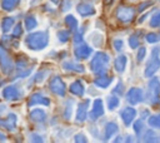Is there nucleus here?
Returning <instances> with one entry per match:
<instances>
[{
  "mask_svg": "<svg viewBox=\"0 0 160 143\" xmlns=\"http://www.w3.org/2000/svg\"><path fill=\"white\" fill-rule=\"evenodd\" d=\"M69 90L75 95H82L84 94V85H82V83L80 80H75V82H72L70 84Z\"/></svg>",
  "mask_w": 160,
  "mask_h": 143,
  "instance_id": "6ab92c4d",
  "label": "nucleus"
},
{
  "mask_svg": "<svg viewBox=\"0 0 160 143\" xmlns=\"http://www.w3.org/2000/svg\"><path fill=\"white\" fill-rule=\"evenodd\" d=\"M50 89H51L52 93H55V94H58V95H61V97H64L65 90H66L64 82H62L59 77H54V78L50 80Z\"/></svg>",
  "mask_w": 160,
  "mask_h": 143,
  "instance_id": "6e6552de",
  "label": "nucleus"
},
{
  "mask_svg": "<svg viewBox=\"0 0 160 143\" xmlns=\"http://www.w3.org/2000/svg\"><path fill=\"white\" fill-rule=\"evenodd\" d=\"M111 82H112V78H111V77L101 75V77H98L94 83H95V85H98V87H100V88H108Z\"/></svg>",
  "mask_w": 160,
  "mask_h": 143,
  "instance_id": "412c9836",
  "label": "nucleus"
},
{
  "mask_svg": "<svg viewBox=\"0 0 160 143\" xmlns=\"http://www.w3.org/2000/svg\"><path fill=\"white\" fill-rule=\"evenodd\" d=\"M122 45H124L122 40H120V39H116V40H114V48H115V50L120 51V50L122 49Z\"/></svg>",
  "mask_w": 160,
  "mask_h": 143,
  "instance_id": "e433bc0d",
  "label": "nucleus"
},
{
  "mask_svg": "<svg viewBox=\"0 0 160 143\" xmlns=\"http://www.w3.org/2000/svg\"><path fill=\"white\" fill-rule=\"evenodd\" d=\"M144 140L145 142H155L156 140V134L152 130H146L144 134Z\"/></svg>",
  "mask_w": 160,
  "mask_h": 143,
  "instance_id": "7c9ffc66",
  "label": "nucleus"
},
{
  "mask_svg": "<svg viewBox=\"0 0 160 143\" xmlns=\"http://www.w3.org/2000/svg\"><path fill=\"white\" fill-rule=\"evenodd\" d=\"M2 97L5 99H8V100H14V99H18L20 97V92H19V89L16 87L9 85L2 90Z\"/></svg>",
  "mask_w": 160,
  "mask_h": 143,
  "instance_id": "ddd939ff",
  "label": "nucleus"
},
{
  "mask_svg": "<svg viewBox=\"0 0 160 143\" xmlns=\"http://www.w3.org/2000/svg\"><path fill=\"white\" fill-rule=\"evenodd\" d=\"M104 114V107H102V100L101 99H95L92 103V108L89 113V118L95 120L99 117H101Z\"/></svg>",
  "mask_w": 160,
  "mask_h": 143,
  "instance_id": "1a4fd4ad",
  "label": "nucleus"
},
{
  "mask_svg": "<svg viewBox=\"0 0 160 143\" xmlns=\"http://www.w3.org/2000/svg\"><path fill=\"white\" fill-rule=\"evenodd\" d=\"M32 138H31V140H36V142H40V140H42L41 138H39V135H36V134H34V135H31Z\"/></svg>",
  "mask_w": 160,
  "mask_h": 143,
  "instance_id": "c03bdc74",
  "label": "nucleus"
},
{
  "mask_svg": "<svg viewBox=\"0 0 160 143\" xmlns=\"http://www.w3.org/2000/svg\"><path fill=\"white\" fill-rule=\"evenodd\" d=\"M145 54H146V48L140 46V48H139V51H138V60L141 61V60L145 58Z\"/></svg>",
  "mask_w": 160,
  "mask_h": 143,
  "instance_id": "c9c22d12",
  "label": "nucleus"
},
{
  "mask_svg": "<svg viewBox=\"0 0 160 143\" xmlns=\"http://www.w3.org/2000/svg\"><path fill=\"white\" fill-rule=\"evenodd\" d=\"M91 51H92L91 48H90L89 45H86V44H80V45L76 46L75 50H74L75 56H76L78 59H86V58H89L90 54H91Z\"/></svg>",
  "mask_w": 160,
  "mask_h": 143,
  "instance_id": "9b49d317",
  "label": "nucleus"
},
{
  "mask_svg": "<svg viewBox=\"0 0 160 143\" xmlns=\"http://www.w3.org/2000/svg\"><path fill=\"white\" fill-rule=\"evenodd\" d=\"M52 1H54L55 4H56V3H59V0H52Z\"/></svg>",
  "mask_w": 160,
  "mask_h": 143,
  "instance_id": "de8ad7c7",
  "label": "nucleus"
},
{
  "mask_svg": "<svg viewBox=\"0 0 160 143\" xmlns=\"http://www.w3.org/2000/svg\"><path fill=\"white\" fill-rule=\"evenodd\" d=\"M81 36H82V35H81V33H76V34H75V38H74V40H75L76 43H79V40L81 41V39H82Z\"/></svg>",
  "mask_w": 160,
  "mask_h": 143,
  "instance_id": "37998d69",
  "label": "nucleus"
},
{
  "mask_svg": "<svg viewBox=\"0 0 160 143\" xmlns=\"http://www.w3.org/2000/svg\"><path fill=\"white\" fill-rule=\"evenodd\" d=\"M5 138H4V134L2 133H0V140H4Z\"/></svg>",
  "mask_w": 160,
  "mask_h": 143,
  "instance_id": "a18cd8bd",
  "label": "nucleus"
},
{
  "mask_svg": "<svg viewBox=\"0 0 160 143\" xmlns=\"http://www.w3.org/2000/svg\"><path fill=\"white\" fill-rule=\"evenodd\" d=\"M146 100L150 104H158L160 100V80L158 77L151 78L148 84Z\"/></svg>",
  "mask_w": 160,
  "mask_h": 143,
  "instance_id": "7ed1b4c3",
  "label": "nucleus"
},
{
  "mask_svg": "<svg viewBox=\"0 0 160 143\" xmlns=\"http://www.w3.org/2000/svg\"><path fill=\"white\" fill-rule=\"evenodd\" d=\"M78 13H79L81 16H89V15L95 14V9H94V6H91L90 4L82 3V4H79V6H78Z\"/></svg>",
  "mask_w": 160,
  "mask_h": 143,
  "instance_id": "dca6fc26",
  "label": "nucleus"
},
{
  "mask_svg": "<svg viewBox=\"0 0 160 143\" xmlns=\"http://www.w3.org/2000/svg\"><path fill=\"white\" fill-rule=\"evenodd\" d=\"M0 65H1V70L4 73H10L12 69V61L8 54V51L0 46Z\"/></svg>",
  "mask_w": 160,
  "mask_h": 143,
  "instance_id": "423d86ee",
  "label": "nucleus"
},
{
  "mask_svg": "<svg viewBox=\"0 0 160 143\" xmlns=\"http://www.w3.org/2000/svg\"><path fill=\"white\" fill-rule=\"evenodd\" d=\"M89 104H90V100L86 99L84 102H81L78 107V112H76V120L78 122H82L86 119L88 117V109H89Z\"/></svg>",
  "mask_w": 160,
  "mask_h": 143,
  "instance_id": "9d476101",
  "label": "nucleus"
},
{
  "mask_svg": "<svg viewBox=\"0 0 160 143\" xmlns=\"http://www.w3.org/2000/svg\"><path fill=\"white\" fill-rule=\"evenodd\" d=\"M65 23L70 26V29H76L78 28V20L74 18V15H66V18H65Z\"/></svg>",
  "mask_w": 160,
  "mask_h": 143,
  "instance_id": "c85d7f7f",
  "label": "nucleus"
},
{
  "mask_svg": "<svg viewBox=\"0 0 160 143\" xmlns=\"http://www.w3.org/2000/svg\"><path fill=\"white\" fill-rule=\"evenodd\" d=\"M139 44H140V39H139V36H138V33H136V34H132V35L129 38V45H130L132 49H135V48L139 46Z\"/></svg>",
  "mask_w": 160,
  "mask_h": 143,
  "instance_id": "c756f323",
  "label": "nucleus"
},
{
  "mask_svg": "<svg viewBox=\"0 0 160 143\" xmlns=\"http://www.w3.org/2000/svg\"><path fill=\"white\" fill-rule=\"evenodd\" d=\"M49 104L50 100L41 94H34L29 100V105H49Z\"/></svg>",
  "mask_w": 160,
  "mask_h": 143,
  "instance_id": "2eb2a0df",
  "label": "nucleus"
},
{
  "mask_svg": "<svg viewBox=\"0 0 160 143\" xmlns=\"http://www.w3.org/2000/svg\"><path fill=\"white\" fill-rule=\"evenodd\" d=\"M72 100H70L68 104H66V108H65V112H64V117L66 118V119H69L70 117H71V112H72Z\"/></svg>",
  "mask_w": 160,
  "mask_h": 143,
  "instance_id": "f704fd0d",
  "label": "nucleus"
},
{
  "mask_svg": "<svg viewBox=\"0 0 160 143\" xmlns=\"http://www.w3.org/2000/svg\"><path fill=\"white\" fill-rule=\"evenodd\" d=\"M149 124H150L152 128L160 129V114L151 115V117L149 118Z\"/></svg>",
  "mask_w": 160,
  "mask_h": 143,
  "instance_id": "a878e982",
  "label": "nucleus"
},
{
  "mask_svg": "<svg viewBox=\"0 0 160 143\" xmlns=\"http://www.w3.org/2000/svg\"><path fill=\"white\" fill-rule=\"evenodd\" d=\"M58 35H59V40L62 41V43H65V41H68V39L70 36V33L68 30H60Z\"/></svg>",
  "mask_w": 160,
  "mask_h": 143,
  "instance_id": "72a5a7b5",
  "label": "nucleus"
},
{
  "mask_svg": "<svg viewBox=\"0 0 160 143\" xmlns=\"http://www.w3.org/2000/svg\"><path fill=\"white\" fill-rule=\"evenodd\" d=\"M25 26H26L28 30H32L38 26V20L34 16H28L25 19Z\"/></svg>",
  "mask_w": 160,
  "mask_h": 143,
  "instance_id": "393cba45",
  "label": "nucleus"
},
{
  "mask_svg": "<svg viewBox=\"0 0 160 143\" xmlns=\"http://www.w3.org/2000/svg\"><path fill=\"white\" fill-rule=\"evenodd\" d=\"M21 33H22L21 25H20V24H18V25L14 28V31H12V36H18V35H20Z\"/></svg>",
  "mask_w": 160,
  "mask_h": 143,
  "instance_id": "58836bf2",
  "label": "nucleus"
},
{
  "mask_svg": "<svg viewBox=\"0 0 160 143\" xmlns=\"http://www.w3.org/2000/svg\"><path fill=\"white\" fill-rule=\"evenodd\" d=\"M116 16L122 23H129L135 16V10L130 6H120L116 10Z\"/></svg>",
  "mask_w": 160,
  "mask_h": 143,
  "instance_id": "39448f33",
  "label": "nucleus"
},
{
  "mask_svg": "<svg viewBox=\"0 0 160 143\" xmlns=\"http://www.w3.org/2000/svg\"><path fill=\"white\" fill-rule=\"evenodd\" d=\"M126 99L130 104L135 105L138 103H140L144 99V93L140 88H131L128 93H126Z\"/></svg>",
  "mask_w": 160,
  "mask_h": 143,
  "instance_id": "0eeeda50",
  "label": "nucleus"
},
{
  "mask_svg": "<svg viewBox=\"0 0 160 143\" xmlns=\"http://www.w3.org/2000/svg\"><path fill=\"white\" fill-rule=\"evenodd\" d=\"M118 130H119V128H118V124H116V123H114V122L108 123L106 127H105V130H104V138H105V139H109V138L112 137Z\"/></svg>",
  "mask_w": 160,
  "mask_h": 143,
  "instance_id": "a211bd4d",
  "label": "nucleus"
},
{
  "mask_svg": "<svg viewBox=\"0 0 160 143\" xmlns=\"http://www.w3.org/2000/svg\"><path fill=\"white\" fill-rule=\"evenodd\" d=\"M48 41H49V36H48L46 31L32 33L29 36H26V39H25V43H26L28 48L32 49V50H41V49H44L48 45Z\"/></svg>",
  "mask_w": 160,
  "mask_h": 143,
  "instance_id": "f257e3e1",
  "label": "nucleus"
},
{
  "mask_svg": "<svg viewBox=\"0 0 160 143\" xmlns=\"http://www.w3.org/2000/svg\"><path fill=\"white\" fill-rule=\"evenodd\" d=\"M84 134H76L75 135V140L76 142H86V138H84Z\"/></svg>",
  "mask_w": 160,
  "mask_h": 143,
  "instance_id": "a19ab883",
  "label": "nucleus"
},
{
  "mask_svg": "<svg viewBox=\"0 0 160 143\" xmlns=\"http://www.w3.org/2000/svg\"><path fill=\"white\" fill-rule=\"evenodd\" d=\"M18 3H19V0H1L0 6H1V9L6 10V11H10L18 5Z\"/></svg>",
  "mask_w": 160,
  "mask_h": 143,
  "instance_id": "b1692460",
  "label": "nucleus"
},
{
  "mask_svg": "<svg viewBox=\"0 0 160 143\" xmlns=\"http://www.w3.org/2000/svg\"><path fill=\"white\" fill-rule=\"evenodd\" d=\"M146 40L149 43H158L160 41V34H155V33H149L146 35Z\"/></svg>",
  "mask_w": 160,
  "mask_h": 143,
  "instance_id": "473e14b6",
  "label": "nucleus"
},
{
  "mask_svg": "<svg viewBox=\"0 0 160 143\" xmlns=\"http://www.w3.org/2000/svg\"><path fill=\"white\" fill-rule=\"evenodd\" d=\"M152 5V1H145V3H141L140 5H139V8H138V10L139 11H142L144 9H146V8H149V6H151Z\"/></svg>",
  "mask_w": 160,
  "mask_h": 143,
  "instance_id": "4c0bfd02",
  "label": "nucleus"
},
{
  "mask_svg": "<svg viewBox=\"0 0 160 143\" xmlns=\"http://www.w3.org/2000/svg\"><path fill=\"white\" fill-rule=\"evenodd\" d=\"M70 5H71V1L70 0H64L62 1V10H68L70 8Z\"/></svg>",
  "mask_w": 160,
  "mask_h": 143,
  "instance_id": "79ce46f5",
  "label": "nucleus"
},
{
  "mask_svg": "<svg viewBox=\"0 0 160 143\" xmlns=\"http://www.w3.org/2000/svg\"><path fill=\"white\" fill-rule=\"evenodd\" d=\"M112 1H114V0H106V3H108V4H110V3H112Z\"/></svg>",
  "mask_w": 160,
  "mask_h": 143,
  "instance_id": "49530a36",
  "label": "nucleus"
},
{
  "mask_svg": "<svg viewBox=\"0 0 160 143\" xmlns=\"http://www.w3.org/2000/svg\"><path fill=\"white\" fill-rule=\"evenodd\" d=\"M30 118L35 122H42L45 119V112L40 108H35L30 112Z\"/></svg>",
  "mask_w": 160,
  "mask_h": 143,
  "instance_id": "4be33fe9",
  "label": "nucleus"
},
{
  "mask_svg": "<svg viewBox=\"0 0 160 143\" xmlns=\"http://www.w3.org/2000/svg\"><path fill=\"white\" fill-rule=\"evenodd\" d=\"M12 25H14V19L12 18H10V16H8V18H4L2 20H1V30L4 31V33H8V31H10V29L12 28Z\"/></svg>",
  "mask_w": 160,
  "mask_h": 143,
  "instance_id": "5701e85b",
  "label": "nucleus"
},
{
  "mask_svg": "<svg viewBox=\"0 0 160 143\" xmlns=\"http://www.w3.org/2000/svg\"><path fill=\"white\" fill-rule=\"evenodd\" d=\"M159 48H154L152 51H151V58L150 60L148 61L146 66H145V72H144V75L146 78H151L155 75V73L159 70L160 68V58H159Z\"/></svg>",
  "mask_w": 160,
  "mask_h": 143,
  "instance_id": "20e7f679",
  "label": "nucleus"
},
{
  "mask_svg": "<svg viewBox=\"0 0 160 143\" xmlns=\"http://www.w3.org/2000/svg\"><path fill=\"white\" fill-rule=\"evenodd\" d=\"M45 73H48V72H45V70H44V72L38 73V74L35 75V82H42V79L45 78V77H44V74H45Z\"/></svg>",
  "mask_w": 160,
  "mask_h": 143,
  "instance_id": "ea45409f",
  "label": "nucleus"
},
{
  "mask_svg": "<svg viewBox=\"0 0 160 143\" xmlns=\"http://www.w3.org/2000/svg\"><path fill=\"white\" fill-rule=\"evenodd\" d=\"M126 63H128V58L125 55H119L115 61H114V66H115V70L119 72V73H122L125 70V66H126Z\"/></svg>",
  "mask_w": 160,
  "mask_h": 143,
  "instance_id": "f3484780",
  "label": "nucleus"
},
{
  "mask_svg": "<svg viewBox=\"0 0 160 143\" xmlns=\"http://www.w3.org/2000/svg\"><path fill=\"white\" fill-rule=\"evenodd\" d=\"M134 130H135V133L138 135L141 134V132L144 130V123H142V120H136L134 123Z\"/></svg>",
  "mask_w": 160,
  "mask_h": 143,
  "instance_id": "2f4dec72",
  "label": "nucleus"
},
{
  "mask_svg": "<svg viewBox=\"0 0 160 143\" xmlns=\"http://www.w3.org/2000/svg\"><path fill=\"white\" fill-rule=\"evenodd\" d=\"M118 105H119V98L115 97V95H110V97L108 98V108H109L110 110H112V109H115Z\"/></svg>",
  "mask_w": 160,
  "mask_h": 143,
  "instance_id": "bb28decb",
  "label": "nucleus"
},
{
  "mask_svg": "<svg viewBox=\"0 0 160 143\" xmlns=\"http://www.w3.org/2000/svg\"><path fill=\"white\" fill-rule=\"evenodd\" d=\"M109 56L105 53H98L90 61V69L95 74H102L109 65Z\"/></svg>",
  "mask_w": 160,
  "mask_h": 143,
  "instance_id": "f03ea898",
  "label": "nucleus"
},
{
  "mask_svg": "<svg viewBox=\"0 0 160 143\" xmlns=\"http://www.w3.org/2000/svg\"><path fill=\"white\" fill-rule=\"evenodd\" d=\"M135 115H136V110L131 107H128L121 112V119L125 125H130V123L135 119Z\"/></svg>",
  "mask_w": 160,
  "mask_h": 143,
  "instance_id": "f8f14e48",
  "label": "nucleus"
},
{
  "mask_svg": "<svg viewBox=\"0 0 160 143\" xmlns=\"http://www.w3.org/2000/svg\"><path fill=\"white\" fill-rule=\"evenodd\" d=\"M0 127L1 128H6L9 130H14L16 127V115L15 114H10L6 119H0Z\"/></svg>",
  "mask_w": 160,
  "mask_h": 143,
  "instance_id": "4468645a",
  "label": "nucleus"
},
{
  "mask_svg": "<svg viewBox=\"0 0 160 143\" xmlns=\"http://www.w3.org/2000/svg\"><path fill=\"white\" fill-rule=\"evenodd\" d=\"M150 26H152V28H160V10L156 11L151 16V19H150Z\"/></svg>",
  "mask_w": 160,
  "mask_h": 143,
  "instance_id": "cd10ccee",
  "label": "nucleus"
},
{
  "mask_svg": "<svg viewBox=\"0 0 160 143\" xmlns=\"http://www.w3.org/2000/svg\"><path fill=\"white\" fill-rule=\"evenodd\" d=\"M64 69L66 70H71V72H76V73H82L84 72V68L81 64H78V63H74V61H65L62 64Z\"/></svg>",
  "mask_w": 160,
  "mask_h": 143,
  "instance_id": "aec40b11",
  "label": "nucleus"
}]
</instances>
